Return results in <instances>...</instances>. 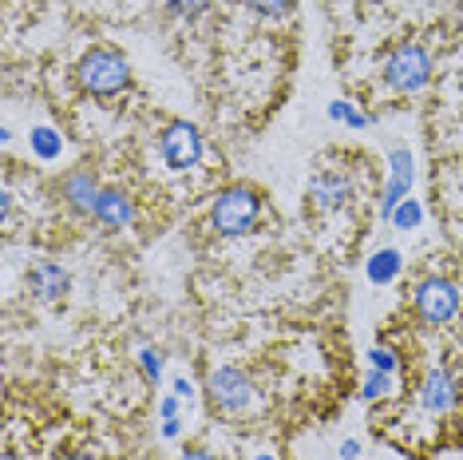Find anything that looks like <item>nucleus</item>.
Segmentation results:
<instances>
[{"label":"nucleus","mask_w":463,"mask_h":460,"mask_svg":"<svg viewBox=\"0 0 463 460\" xmlns=\"http://www.w3.org/2000/svg\"><path fill=\"white\" fill-rule=\"evenodd\" d=\"M420 218H424V206L416 203V198H404V203L396 206V215H392V223L400 226V230H412V226H420Z\"/></svg>","instance_id":"obj_17"},{"label":"nucleus","mask_w":463,"mask_h":460,"mask_svg":"<svg viewBox=\"0 0 463 460\" xmlns=\"http://www.w3.org/2000/svg\"><path fill=\"white\" fill-rule=\"evenodd\" d=\"M412 306L424 326H448L459 313V290L448 278H424L412 294Z\"/></svg>","instance_id":"obj_5"},{"label":"nucleus","mask_w":463,"mask_h":460,"mask_svg":"<svg viewBox=\"0 0 463 460\" xmlns=\"http://www.w3.org/2000/svg\"><path fill=\"white\" fill-rule=\"evenodd\" d=\"M76 80L88 96H119L131 83V64L115 48H91L88 56L80 60Z\"/></svg>","instance_id":"obj_1"},{"label":"nucleus","mask_w":463,"mask_h":460,"mask_svg":"<svg viewBox=\"0 0 463 460\" xmlns=\"http://www.w3.org/2000/svg\"><path fill=\"white\" fill-rule=\"evenodd\" d=\"M5 460H16V456H13V453H8V456H5Z\"/></svg>","instance_id":"obj_29"},{"label":"nucleus","mask_w":463,"mask_h":460,"mask_svg":"<svg viewBox=\"0 0 463 460\" xmlns=\"http://www.w3.org/2000/svg\"><path fill=\"white\" fill-rule=\"evenodd\" d=\"M456 378H451L448 369H428V378L420 381V405H424L428 413L444 417L456 409Z\"/></svg>","instance_id":"obj_8"},{"label":"nucleus","mask_w":463,"mask_h":460,"mask_svg":"<svg viewBox=\"0 0 463 460\" xmlns=\"http://www.w3.org/2000/svg\"><path fill=\"white\" fill-rule=\"evenodd\" d=\"M33 148H36V155H40V159H56L64 143H60V135H56V131H48V128H36V131H33Z\"/></svg>","instance_id":"obj_15"},{"label":"nucleus","mask_w":463,"mask_h":460,"mask_svg":"<svg viewBox=\"0 0 463 460\" xmlns=\"http://www.w3.org/2000/svg\"><path fill=\"white\" fill-rule=\"evenodd\" d=\"M329 115H333V120H345L349 128H368V115H361V111L353 108V103H345V100L329 103Z\"/></svg>","instance_id":"obj_18"},{"label":"nucleus","mask_w":463,"mask_h":460,"mask_svg":"<svg viewBox=\"0 0 463 460\" xmlns=\"http://www.w3.org/2000/svg\"><path fill=\"white\" fill-rule=\"evenodd\" d=\"M159 155L171 171H191L203 159V135L191 123H171L159 139Z\"/></svg>","instance_id":"obj_6"},{"label":"nucleus","mask_w":463,"mask_h":460,"mask_svg":"<svg viewBox=\"0 0 463 460\" xmlns=\"http://www.w3.org/2000/svg\"><path fill=\"white\" fill-rule=\"evenodd\" d=\"M28 286L40 302H56L68 294V270L60 263H36L33 274H28Z\"/></svg>","instance_id":"obj_12"},{"label":"nucleus","mask_w":463,"mask_h":460,"mask_svg":"<svg viewBox=\"0 0 463 460\" xmlns=\"http://www.w3.org/2000/svg\"><path fill=\"white\" fill-rule=\"evenodd\" d=\"M163 5H166V13L178 16V20H194L210 8V0H163Z\"/></svg>","instance_id":"obj_16"},{"label":"nucleus","mask_w":463,"mask_h":460,"mask_svg":"<svg viewBox=\"0 0 463 460\" xmlns=\"http://www.w3.org/2000/svg\"><path fill=\"white\" fill-rule=\"evenodd\" d=\"M261 218V195L250 191V187H230L214 198L210 206V226L222 238H241L254 230V223Z\"/></svg>","instance_id":"obj_2"},{"label":"nucleus","mask_w":463,"mask_h":460,"mask_svg":"<svg viewBox=\"0 0 463 460\" xmlns=\"http://www.w3.org/2000/svg\"><path fill=\"white\" fill-rule=\"evenodd\" d=\"M99 191H103V187L91 179V171H71V175L60 179V198H64L76 215H91V211H96Z\"/></svg>","instance_id":"obj_9"},{"label":"nucleus","mask_w":463,"mask_h":460,"mask_svg":"<svg viewBox=\"0 0 463 460\" xmlns=\"http://www.w3.org/2000/svg\"><path fill=\"white\" fill-rule=\"evenodd\" d=\"M91 218L103 226H131L135 223V203L123 191H111V187H103L99 198H96V211H91Z\"/></svg>","instance_id":"obj_11"},{"label":"nucleus","mask_w":463,"mask_h":460,"mask_svg":"<svg viewBox=\"0 0 463 460\" xmlns=\"http://www.w3.org/2000/svg\"><path fill=\"white\" fill-rule=\"evenodd\" d=\"M178 401H183V397H163V401H159V413H163V421H166V417H178Z\"/></svg>","instance_id":"obj_22"},{"label":"nucleus","mask_w":463,"mask_h":460,"mask_svg":"<svg viewBox=\"0 0 463 460\" xmlns=\"http://www.w3.org/2000/svg\"><path fill=\"white\" fill-rule=\"evenodd\" d=\"M178 460H218L214 453H206V448H191V453H183Z\"/></svg>","instance_id":"obj_26"},{"label":"nucleus","mask_w":463,"mask_h":460,"mask_svg":"<svg viewBox=\"0 0 463 460\" xmlns=\"http://www.w3.org/2000/svg\"><path fill=\"white\" fill-rule=\"evenodd\" d=\"M178 428H183V425H178V417H166V421H163V436H166V441H175Z\"/></svg>","instance_id":"obj_24"},{"label":"nucleus","mask_w":463,"mask_h":460,"mask_svg":"<svg viewBox=\"0 0 463 460\" xmlns=\"http://www.w3.org/2000/svg\"><path fill=\"white\" fill-rule=\"evenodd\" d=\"M412 155H408V148H392L388 151V187H384V198H381V218L384 223H392L396 206L404 203V198H412Z\"/></svg>","instance_id":"obj_7"},{"label":"nucleus","mask_w":463,"mask_h":460,"mask_svg":"<svg viewBox=\"0 0 463 460\" xmlns=\"http://www.w3.org/2000/svg\"><path fill=\"white\" fill-rule=\"evenodd\" d=\"M428 80H431V60H428V52L420 44H400V48L388 52L384 83L392 91H400V96H412V91H420Z\"/></svg>","instance_id":"obj_3"},{"label":"nucleus","mask_w":463,"mask_h":460,"mask_svg":"<svg viewBox=\"0 0 463 460\" xmlns=\"http://www.w3.org/2000/svg\"><path fill=\"white\" fill-rule=\"evenodd\" d=\"M349 195H353V183L345 179V175H336V171H321L317 179L309 183V198H313V206H321V211H336V206H345L349 203Z\"/></svg>","instance_id":"obj_10"},{"label":"nucleus","mask_w":463,"mask_h":460,"mask_svg":"<svg viewBox=\"0 0 463 460\" xmlns=\"http://www.w3.org/2000/svg\"><path fill=\"white\" fill-rule=\"evenodd\" d=\"M400 274V254L396 250H376L373 258H368V278L376 282V286H388Z\"/></svg>","instance_id":"obj_13"},{"label":"nucleus","mask_w":463,"mask_h":460,"mask_svg":"<svg viewBox=\"0 0 463 460\" xmlns=\"http://www.w3.org/2000/svg\"><path fill=\"white\" fill-rule=\"evenodd\" d=\"M139 365H143V373H146V378H151L155 385L163 381V353H159V350H151V345H146V350L139 353Z\"/></svg>","instance_id":"obj_20"},{"label":"nucleus","mask_w":463,"mask_h":460,"mask_svg":"<svg viewBox=\"0 0 463 460\" xmlns=\"http://www.w3.org/2000/svg\"><path fill=\"white\" fill-rule=\"evenodd\" d=\"M206 393H210V401H214V409H222V413H246L258 405L254 381H250L241 369H234V365H222V369L210 373Z\"/></svg>","instance_id":"obj_4"},{"label":"nucleus","mask_w":463,"mask_h":460,"mask_svg":"<svg viewBox=\"0 0 463 460\" xmlns=\"http://www.w3.org/2000/svg\"><path fill=\"white\" fill-rule=\"evenodd\" d=\"M356 456H361V445H356V441H345V445H341V460H356Z\"/></svg>","instance_id":"obj_25"},{"label":"nucleus","mask_w":463,"mask_h":460,"mask_svg":"<svg viewBox=\"0 0 463 460\" xmlns=\"http://www.w3.org/2000/svg\"><path fill=\"white\" fill-rule=\"evenodd\" d=\"M171 389H175V397H183V401H191V397H194V385L186 381V378H175Z\"/></svg>","instance_id":"obj_23"},{"label":"nucleus","mask_w":463,"mask_h":460,"mask_svg":"<svg viewBox=\"0 0 463 460\" xmlns=\"http://www.w3.org/2000/svg\"><path fill=\"white\" fill-rule=\"evenodd\" d=\"M254 13H261V16H281V13H289V5L293 0H246Z\"/></svg>","instance_id":"obj_21"},{"label":"nucleus","mask_w":463,"mask_h":460,"mask_svg":"<svg viewBox=\"0 0 463 460\" xmlns=\"http://www.w3.org/2000/svg\"><path fill=\"white\" fill-rule=\"evenodd\" d=\"M368 365H373L376 373H396V353L388 350V345H376V350H368Z\"/></svg>","instance_id":"obj_19"},{"label":"nucleus","mask_w":463,"mask_h":460,"mask_svg":"<svg viewBox=\"0 0 463 460\" xmlns=\"http://www.w3.org/2000/svg\"><path fill=\"white\" fill-rule=\"evenodd\" d=\"M258 460H273V456H269V453H261V456H258Z\"/></svg>","instance_id":"obj_28"},{"label":"nucleus","mask_w":463,"mask_h":460,"mask_svg":"<svg viewBox=\"0 0 463 460\" xmlns=\"http://www.w3.org/2000/svg\"><path fill=\"white\" fill-rule=\"evenodd\" d=\"M392 373H368V378H364V385H361V397H364V401H376V397H388V393H392Z\"/></svg>","instance_id":"obj_14"},{"label":"nucleus","mask_w":463,"mask_h":460,"mask_svg":"<svg viewBox=\"0 0 463 460\" xmlns=\"http://www.w3.org/2000/svg\"><path fill=\"white\" fill-rule=\"evenodd\" d=\"M64 460H91L88 453H71V456H64Z\"/></svg>","instance_id":"obj_27"}]
</instances>
